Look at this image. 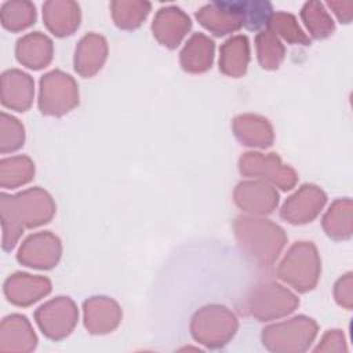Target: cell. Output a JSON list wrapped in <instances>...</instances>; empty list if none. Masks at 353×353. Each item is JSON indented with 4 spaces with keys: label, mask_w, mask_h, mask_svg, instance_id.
Masks as SVG:
<instances>
[{
    "label": "cell",
    "mask_w": 353,
    "mask_h": 353,
    "mask_svg": "<svg viewBox=\"0 0 353 353\" xmlns=\"http://www.w3.org/2000/svg\"><path fill=\"white\" fill-rule=\"evenodd\" d=\"M34 176V163L30 157L19 154L0 160V186L15 189L29 183Z\"/></svg>",
    "instance_id": "27"
},
{
    "label": "cell",
    "mask_w": 353,
    "mask_h": 353,
    "mask_svg": "<svg viewBox=\"0 0 353 353\" xmlns=\"http://www.w3.org/2000/svg\"><path fill=\"white\" fill-rule=\"evenodd\" d=\"M37 346L30 321L22 314H10L0 324V352L29 353Z\"/></svg>",
    "instance_id": "18"
},
{
    "label": "cell",
    "mask_w": 353,
    "mask_h": 353,
    "mask_svg": "<svg viewBox=\"0 0 353 353\" xmlns=\"http://www.w3.org/2000/svg\"><path fill=\"white\" fill-rule=\"evenodd\" d=\"M234 237L241 252L258 268H270L287 244L281 226L261 216L240 215L233 222Z\"/></svg>",
    "instance_id": "2"
},
{
    "label": "cell",
    "mask_w": 353,
    "mask_h": 353,
    "mask_svg": "<svg viewBox=\"0 0 353 353\" xmlns=\"http://www.w3.org/2000/svg\"><path fill=\"white\" fill-rule=\"evenodd\" d=\"M321 261L312 241L294 243L277 266L276 274L298 292L312 291L320 279Z\"/></svg>",
    "instance_id": "3"
},
{
    "label": "cell",
    "mask_w": 353,
    "mask_h": 353,
    "mask_svg": "<svg viewBox=\"0 0 353 353\" xmlns=\"http://www.w3.org/2000/svg\"><path fill=\"white\" fill-rule=\"evenodd\" d=\"M152 8L145 0H114L110 3V11L114 25L123 30H134L142 25Z\"/></svg>",
    "instance_id": "26"
},
{
    "label": "cell",
    "mask_w": 353,
    "mask_h": 353,
    "mask_svg": "<svg viewBox=\"0 0 353 353\" xmlns=\"http://www.w3.org/2000/svg\"><path fill=\"white\" fill-rule=\"evenodd\" d=\"M236 139L250 148L265 149L274 142V131L268 119L254 113L239 114L232 121Z\"/></svg>",
    "instance_id": "21"
},
{
    "label": "cell",
    "mask_w": 353,
    "mask_h": 353,
    "mask_svg": "<svg viewBox=\"0 0 353 353\" xmlns=\"http://www.w3.org/2000/svg\"><path fill=\"white\" fill-rule=\"evenodd\" d=\"M43 21L54 36H70L80 26V6L72 0H48L43 4Z\"/></svg>",
    "instance_id": "20"
},
{
    "label": "cell",
    "mask_w": 353,
    "mask_h": 353,
    "mask_svg": "<svg viewBox=\"0 0 353 353\" xmlns=\"http://www.w3.org/2000/svg\"><path fill=\"white\" fill-rule=\"evenodd\" d=\"M319 332L317 323L303 314L270 324L262 330L261 339L265 349L273 353H302L314 342Z\"/></svg>",
    "instance_id": "5"
},
{
    "label": "cell",
    "mask_w": 353,
    "mask_h": 353,
    "mask_svg": "<svg viewBox=\"0 0 353 353\" xmlns=\"http://www.w3.org/2000/svg\"><path fill=\"white\" fill-rule=\"evenodd\" d=\"M79 320V309L69 296H57L39 306L34 321L43 335L51 341L65 339Z\"/></svg>",
    "instance_id": "9"
},
{
    "label": "cell",
    "mask_w": 353,
    "mask_h": 353,
    "mask_svg": "<svg viewBox=\"0 0 353 353\" xmlns=\"http://www.w3.org/2000/svg\"><path fill=\"white\" fill-rule=\"evenodd\" d=\"M37 103L44 116L61 117L69 113L79 105V85L76 80L58 69L43 74Z\"/></svg>",
    "instance_id": "7"
},
{
    "label": "cell",
    "mask_w": 353,
    "mask_h": 353,
    "mask_svg": "<svg viewBox=\"0 0 353 353\" xmlns=\"http://www.w3.org/2000/svg\"><path fill=\"white\" fill-rule=\"evenodd\" d=\"M51 281L44 276L23 272L10 274L3 285L7 301L15 306L28 307L51 292Z\"/></svg>",
    "instance_id": "14"
},
{
    "label": "cell",
    "mask_w": 353,
    "mask_h": 353,
    "mask_svg": "<svg viewBox=\"0 0 353 353\" xmlns=\"http://www.w3.org/2000/svg\"><path fill=\"white\" fill-rule=\"evenodd\" d=\"M239 330V320L234 313L218 303L200 307L190 320V334L196 342L210 349H219L228 345Z\"/></svg>",
    "instance_id": "4"
},
{
    "label": "cell",
    "mask_w": 353,
    "mask_h": 353,
    "mask_svg": "<svg viewBox=\"0 0 353 353\" xmlns=\"http://www.w3.org/2000/svg\"><path fill=\"white\" fill-rule=\"evenodd\" d=\"M0 22L4 29L17 33L36 22V7L30 1L12 0L0 7Z\"/></svg>",
    "instance_id": "28"
},
{
    "label": "cell",
    "mask_w": 353,
    "mask_h": 353,
    "mask_svg": "<svg viewBox=\"0 0 353 353\" xmlns=\"http://www.w3.org/2000/svg\"><path fill=\"white\" fill-rule=\"evenodd\" d=\"M219 70L229 77L245 74L250 63V41L244 34L229 37L219 48Z\"/></svg>",
    "instance_id": "24"
},
{
    "label": "cell",
    "mask_w": 353,
    "mask_h": 353,
    "mask_svg": "<svg viewBox=\"0 0 353 353\" xmlns=\"http://www.w3.org/2000/svg\"><path fill=\"white\" fill-rule=\"evenodd\" d=\"M196 18L199 23L215 36H225L243 28L240 1H214L203 6Z\"/></svg>",
    "instance_id": "13"
},
{
    "label": "cell",
    "mask_w": 353,
    "mask_h": 353,
    "mask_svg": "<svg viewBox=\"0 0 353 353\" xmlns=\"http://www.w3.org/2000/svg\"><path fill=\"white\" fill-rule=\"evenodd\" d=\"M334 298L336 303L346 310H350L353 307V274L352 272H347L342 277L338 279V281L334 285Z\"/></svg>",
    "instance_id": "34"
},
{
    "label": "cell",
    "mask_w": 353,
    "mask_h": 353,
    "mask_svg": "<svg viewBox=\"0 0 353 353\" xmlns=\"http://www.w3.org/2000/svg\"><path fill=\"white\" fill-rule=\"evenodd\" d=\"M239 171L243 176L265 181L281 190H291L298 181L295 170L284 164L277 153L245 152L239 159Z\"/></svg>",
    "instance_id": "8"
},
{
    "label": "cell",
    "mask_w": 353,
    "mask_h": 353,
    "mask_svg": "<svg viewBox=\"0 0 353 353\" xmlns=\"http://www.w3.org/2000/svg\"><path fill=\"white\" fill-rule=\"evenodd\" d=\"M34 81L30 74L19 69H8L1 73L0 99L4 108L15 112H26L33 103Z\"/></svg>",
    "instance_id": "17"
},
{
    "label": "cell",
    "mask_w": 353,
    "mask_h": 353,
    "mask_svg": "<svg viewBox=\"0 0 353 353\" xmlns=\"http://www.w3.org/2000/svg\"><path fill=\"white\" fill-rule=\"evenodd\" d=\"M301 18L310 36L316 40L327 39L335 30L334 19L320 1L305 3L301 10Z\"/></svg>",
    "instance_id": "29"
},
{
    "label": "cell",
    "mask_w": 353,
    "mask_h": 353,
    "mask_svg": "<svg viewBox=\"0 0 353 353\" xmlns=\"http://www.w3.org/2000/svg\"><path fill=\"white\" fill-rule=\"evenodd\" d=\"M52 40L41 32H32L22 36L15 44L17 61L29 69L40 70L52 61Z\"/></svg>",
    "instance_id": "22"
},
{
    "label": "cell",
    "mask_w": 353,
    "mask_h": 353,
    "mask_svg": "<svg viewBox=\"0 0 353 353\" xmlns=\"http://www.w3.org/2000/svg\"><path fill=\"white\" fill-rule=\"evenodd\" d=\"M321 226L332 240H347L353 234V203L349 197L336 199L323 215Z\"/></svg>",
    "instance_id": "25"
},
{
    "label": "cell",
    "mask_w": 353,
    "mask_h": 353,
    "mask_svg": "<svg viewBox=\"0 0 353 353\" xmlns=\"http://www.w3.org/2000/svg\"><path fill=\"white\" fill-rule=\"evenodd\" d=\"M215 43L204 33H193L179 52V62L185 72L199 74L211 69Z\"/></svg>",
    "instance_id": "23"
},
{
    "label": "cell",
    "mask_w": 353,
    "mask_h": 353,
    "mask_svg": "<svg viewBox=\"0 0 353 353\" xmlns=\"http://www.w3.org/2000/svg\"><path fill=\"white\" fill-rule=\"evenodd\" d=\"M108 41L98 33L84 34L74 50L73 66L81 77L95 76L103 66L108 58Z\"/></svg>",
    "instance_id": "19"
},
{
    "label": "cell",
    "mask_w": 353,
    "mask_h": 353,
    "mask_svg": "<svg viewBox=\"0 0 353 353\" xmlns=\"http://www.w3.org/2000/svg\"><path fill=\"white\" fill-rule=\"evenodd\" d=\"M234 204L244 212L262 216L272 214L279 205V192L265 181H241L233 190Z\"/></svg>",
    "instance_id": "12"
},
{
    "label": "cell",
    "mask_w": 353,
    "mask_h": 353,
    "mask_svg": "<svg viewBox=\"0 0 353 353\" xmlns=\"http://www.w3.org/2000/svg\"><path fill=\"white\" fill-rule=\"evenodd\" d=\"M314 352H336V353H345L347 352V346H346V339H345V334L342 332V330H328L325 331V334L321 336L319 345L314 347Z\"/></svg>",
    "instance_id": "35"
},
{
    "label": "cell",
    "mask_w": 353,
    "mask_h": 353,
    "mask_svg": "<svg viewBox=\"0 0 353 353\" xmlns=\"http://www.w3.org/2000/svg\"><path fill=\"white\" fill-rule=\"evenodd\" d=\"M123 317L120 305L103 295L91 296L83 303V321L92 335H103L114 331Z\"/></svg>",
    "instance_id": "15"
},
{
    "label": "cell",
    "mask_w": 353,
    "mask_h": 353,
    "mask_svg": "<svg viewBox=\"0 0 353 353\" xmlns=\"http://www.w3.org/2000/svg\"><path fill=\"white\" fill-rule=\"evenodd\" d=\"M268 26L276 36L277 34L281 36L290 44H302V46L312 44L309 36L298 25L296 18L290 12H284V11L273 12Z\"/></svg>",
    "instance_id": "31"
},
{
    "label": "cell",
    "mask_w": 353,
    "mask_h": 353,
    "mask_svg": "<svg viewBox=\"0 0 353 353\" xmlns=\"http://www.w3.org/2000/svg\"><path fill=\"white\" fill-rule=\"evenodd\" d=\"M62 255V243L57 234L52 232H37L28 236L18 252L17 259L21 265L48 270L57 266Z\"/></svg>",
    "instance_id": "10"
},
{
    "label": "cell",
    "mask_w": 353,
    "mask_h": 353,
    "mask_svg": "<svg viewBox=\"0 0 353 353\" xmlns=\"http://www.w3.org/2000/svg\"><path fill=\"white\" fill-rule=\"evenodd\" d=\"M190 29L192 21L189 15L176 6L161 7L152 22L154 39L170 50L176 48Z\"/></svg>",
    "instance_id": "16"
},
{
    "label": "cell",
    "mask_w": 353,
    "mask_h": 353,
    "mask_svg": "<svg viewBox=\"0 0 353 353\" xmlns=\"http://www.w3.org/2000/svg\"><path fill=\"white\" fill-rule=\"evenodd\" d=\"M25 143V128L22 123L6 112L0 114V153H11Z\"/></svg>",
    "instance_id": "32"
},
{
    "label": "cell",
    "mask_w": 353,
    "mask_h": 353,
    "mask_svg": "<svg viewBox=\"0 0 353 353\" xmlns=\"http://www.w3.org/2000/svg\"><path fill=\"white\" fill-rule=\"evenodd\" d=\"M243 14V26L248 30H258L269 23L273 15V7L269 1L243 0L240 1Z\"/></svg>",
    "instance_id": "33"
},
{
    "label": "cell",
    "mask_w": 353,
    "mask_h": 353,
    "mask_svg": "<svg viewBox=\"0 0 353 353\" xmlns=\"http://www.w3.org/2000/svg\"><path fill=\"white\" fill-rule=\"evenodd\" d=\"M255 48L258 62L266 70L277 69L284 61L285 47L270 29L261 30L256 34Z\"/></svg>",
    "instance_id": "30"
},
{
    "label": "cell",
    "mask_w": 353,
    "mask_h": 353,
    "mask_svg": "<svg viewBox=\"0 0 353 353\" xmlns=\"http://www.w3.org/2000/svg\"><path fill=\"white\" fill-rule=\"evenodd\" d=\"M327 203V194L313 183L302 185L281 205L280 216L291 225L312 222Z\"/></svg>",
    "instance_id": "11"
},
{
    "label": "cell",
    "mask_w": 353,
    "mask_h": 353,
    "mask_svg": "<svg viewBox=\"0 0 353 353\" xmlns=\"http://www.w3.org/2000/svg\"><path fill=\"white\" fill-rule=\"evenodd\" d=\"M327 6L332 10L341 23H349L353 18V1H328Z\"/></svg>",
    "instance_id": "36"
},
{
    "label": "cell",
    "mask_w": 353,
    "mask_h": 353,
    "mask_svg": "<svg viewBox=\"0 0 353 353\" xmlns=\"http://www.w3.org/2000/svg\"><path fill=\"white\" fill-rule=\"evenodd\" d=\"M299 306V298L276 281H262L251 288L244 307L258 321L277 320L291 314Z\"/></svg>",
    "instance_id": "6"
},
{
    "label": "cell",
    "mask_w": 353,
    "mask_h": 353,
    "mask_svg": "<svg viewBox=\"0 0 353 353\" xmlns=\"http://www.w3.org/2000/svg\"><path fill=\"white\" fill-rule=\"evenodd\" d=\"M55 201L43 188L34 186L15 194L1 193L0 216L3 250L11 251L25 229L48 223L55 215Z\"/></svg>",
    "instance_id": "1"
}]
</instances>
